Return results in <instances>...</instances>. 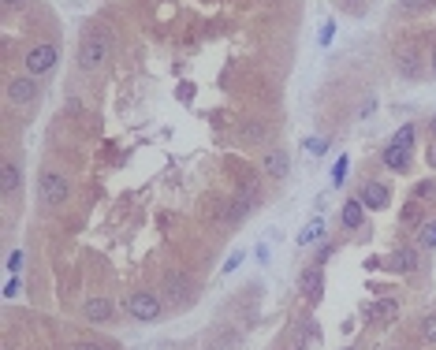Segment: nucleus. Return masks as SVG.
I'll return each instance as SVG.
<instances>
[{"mask_svg":"<svg viewBox=\"0 0 436 350\" xmlns=\"http://www.w3.org/2000/svg\"><path fill=\"white\" fill-rule=\"evenodd\" d=\"M108 60H112V38H108V30L105 26H90L79 38V68L86 71V75H94Z\"/></svg>","mask_w":436,"mask_h":350,"instance_id":"1","label":"nucleus"},{"mask_svg":"<svg viewBox=\"0 0 436 350\" xmlns=\"http://www.w3.org/2000/svg\"><path fill=\"white\" fill-rule=\"evenodd\" d=\"M71 194V187H68V175L57 172V168H49V172H41V179H38V201L41 205H63Z\"/></svg>","mask_w":436,"mask_h":350,"instance_id":"2","label":"nucleus"},{"mask_svg":"<svg viewBox=\"0 0 436 350\" xmlns=\"http://www.w3.org/2000/svg\"><path fill=\"white\" fill-rule=\"evenodd\" d=\"M161 309H164V302H161V294H153V291H135V294H127V313H131L135 320H157L161 317Z\"/></svg>","mask_w":436,"mask_h":350,"instance_id":"3","label":"nucleus"},{"mask_svg":"<svg viewBox=\"0 0 436 350\" xmlns=\"http://www.w3.org/2000/svg\"><path fill=\"white\" fill-rule=\"evenodd\" d=\"M57 60H60V49L52 41H45V45H34L30 52L23 56V63H26V75H45V71H52L57 68Z\"/></svg>","mask_w":436,"mask_h":350,"instance_id":"4","label":"nucleus"},{"mask_svg":"<svg viewBox=\"0 0 436 350\" xmlns=\"http://www.w3.org/2000/svg\"><path fill=\"white\" fill-rule=\"evenodd\" d=\"M38 97H41V86H38V79L34 75H19V79L8 82V101H12V105L26 108V105H34Z\"/></svg>","mask_w":436,"mask_h":350,"instance_id":"5","label":"nucleus"},{"mask_svg":"<svg viewBox=\"0 0 436 350\" xmlns=\"http://www.w3.org/2000/svg\"><path fill=\"white\" fill-rule=\"evenodd\" d=\"M299 294H302L306 302H317L321 294H324V269H321V261L310 265V269H302V276H299Z\"/></svg>","mask_w":436,"mask_h":350,"instance_id":"6","label":"nucleus"},{"mask_svg":"<svg viewBox=\"0 0 436 350\" xmlns=\"http://www.w3.org/2000/svg\"><path fill=\"white\" fill-rule=\"evenodd\" d=\"M82 317H86L90 325H108V320L116 317V302H108V298H86Z\"/></svg>","mask_w":436,"mask_h":350,"instance_id":"7","label":"nucleus"},{"mask_svg":"<svg viewBox=\"0 0 436 350\" xmlns=\"http://www.w3.org/2000/svg\"><path fill=\"white\" fill-rule=\"evenodd\" d=\"M422 265V250L417 246H399V250L388 257V269L392 272H414Z\"/></svg>","mask_w":436,"mask_h":350,"instance_id":"8","label":"nucleus"},{"mask_svg":"<svg viewBox=\"0 0 436 350\" xmlns=\"http://www.w3.org/2000/svg\"><path fill=\"white\" fill-rule=\"evenodd\" d=\"M287 150H280V145H272V150L265 153V161H261V172L268 175V179H284L287 175Z\"/></svg>","mask_w":436,"mask_h":350,"instance_id":"9","label":"nucleus"},{"mask_svg":"<svg viewBox=\"0 0 436 350\" xmlns=\"http://www.w3.org/2000/svg\"><path fill=\"white\" fill-rule=\"evenodd\" d=\"M361 201H366V209H384L392 194H388V187L380 179H369L366 187H361Z\"/></svg>","mask_w":436,"mask_h":350,"instance_id":"10","label":"nucleus"},{"mask_svg":"<svg viewBox=\"0 0 436 350\" xmlns=\"http://www.w3.org/2000/svg\"><path fill=\"white\" fill-rule=\"evenodd\" d=\"M164 291H168V298H172V306H187V302H190V283L187 280H183V276H168V280H164Z\"/></svg>","mask_w":436,"mask_h":350,"instance_id":"11","label":"nucleus"},{"mask_svg":"<svg viewBox=\"0 0 436 350\" xmlns=\"http://www.w3.org/2000/svg\"><path fill=\"white\" fill-rule=\"evenodd\" d=\"M380 161H384V168H392V172H406V168H410V150H399V145H384Z\"/></svg>","mask_w":436,"mask_h":350,"instance_id":"12","label":"nucleus"},{"mask_svg":"<svg viewBox=\"0 0 436 350\" xmlns=\"http://www.w3.org/2000/svg\"><path fill=\"white\" fill-rule=\"evenodd\" d=\"M343 227H347V231H355V227H361V220H366V201L361 198H350L347 205H343Z\"/></svg>","mask_w":436,"mask_h":350,"instance_id":"13","label":"nucleus"},{"mask_svg":"<svg viewBox=\"0 0 436 350\" xmlns=\"http://www.w3.org/2000/svg\"><path fill=\"white\" fill-rule=\"evenodd\" d=\"M369 317L377 320V325H392V320L399 317V298H392V294H388V298H380L373 309H369Z\"/></svg>","mask_w":436,"mask_h":350,"instance_id":"14","label":"nucleus"},{"mask_svg":"<svg viewBox=\"0 0 436 350\" xmlns=\"http://www.w3.org/2000/svg\"><path fill=\"white\" fill-rule=\"evenodd\" d=\"M15 187H19V164L4 161V168H0V190H4V198L15 194Z\"/></svg>","mask_w":436,"mask_h":350,"instance_id":"15","label":"nucleus"},{"mask_svg":"<svg viewBox=\"0 0 436 350\" xmlns=\"http://www.w3.org/2000/svg\"><path fill=\"white\" fill-rule=\"evenodd\" d=\"M414 142H417V123H403L399 131L392 134V142L388 145H399V150H414Z\"/></svg>","mask_w":436,"mask_h":350,"instance_id":"16","label":"nucleus"},{"mask_svg":"<svg viewBox=\"0 0 436 350\" xmlns=\"http://www.w3.org/2000/svg\"><path fill=\"white\" fill-rule=\"evenodd\" d=\"M414 246H417V250H433V246H436V220H425V224L417 227Z\"/></svg>","mask_w":436,"mask_h":350,"instance_id":"17","label":"nucleus"},{"mask_svg":"<svg viewBox=\"0 0 436 350\" xmlns=\"http://www.w3.org/2000/svg\"><path fill=\"white\" fill-rule=\"evenodd\" d=\"M321 235H324V216L310 220V224L302 227V235H299V246H313V243H317Z\"/></svg>","mask_w":436,"mask_h":350,"instance_id":"18","label":"nucleus"},{"mask_svg":"<svg viewBox=\"0 0 436 350\" xmlns=\"http://www.w3.org/2000/svg\"><path fill=\"white\" fill-rule=\"evenodd\" d=\"M399 71H403L406 79H417V75H422V63H417V52H410V49H406V52H399Z\"/></svg>","mask_w":436,"mask_h":350,"instance_id":"19","label":"nucleus"},{"mask_svg":"<svg viewBox=\"0 0 436 350\" xmlns=\"http://www.w3.org/2000/svg\"><path fill=\"white\" fill-rule=\"evenodd\" d=\"M433 198H436V179H425L410 190V205H422V201H433Z\"/></svg>","mask_w":436,"mask_h":350,"instance_id":"20","label":"nucleus"},{"mask_svg":"<svg viewBox=\"0 0 436 350\" xmlns=\"http://www.w3.org/2000/svg\"><path fill=\"white\" fill-rule=\"evenodd\" d=\"M4 269L12 272V276H19V272L26 269V250H12V254H8V265H4Z\"/></svg>","mask_w":436,"mask_h":350,"instance_id":"21","label":"nucleus"},{"mask_svg":"<svg viewBox=\"0 0 436 350\" xmlns=\"http://www.w3.org/2000/svg\"><path fill=\"white\" fill-rule=\"evenodd\" d=\"M422 339H425V343H433V347H436V309H433L429 317L422 320Z\"/></svg>","mask_w":436,"mask_h":350,"instance_id":"22","label":"nucleus"},{"mask_svg":"<svg viewBox=\"0 0 436 350\" xmlns=\"http://www.w3.org/2000/svg\"><path fill=\"white\" fill-rule=\"evenodd\" d=\"M306 150H310L313 156H321L324 150H328V138H310V142H306Z\"/></svg>","mask_w":436,"mask_h":350,"instance_id":"23","label":"nucleus"},{"mask_svg":"<svg viewBox=\"0 0 436 350\" xmlns=\"http://www.w3.org/2000/svg\"><path fill=\"white\" fill-rule=\"evenodd\" d=\"M19 291H23L19 276H12V280H8V287H4V298H19Z\"/></svg>","mask_w":436,"mask_h":350,"instance_id":"24","label":"nucleus"},{"mask_svg":"<svg viewBox=\"0 0 436 350\" xmlns=\"http://www.w3.org/2000/svg\"><path fill=\"white\" fill-rule=\"evenodd\" d=\"M343 179H347V156H343V161L336 164V172H332V183H336V187H339Z\"/></svg>","mask_w":436,"mask_h":350,"instance_id":"25","label":"nucleus"},{"mask_svg":"<svg viewBox=\"0 0 436 350\" xmlns=\"http://www.w3.org/2000/svg\"><path fill=\"white\" fill-rule=\"evenodd\" d=\"M71 350H105V347H101V343H94V339H82V343H75Z\"/></svg>","mask_w":436,"mask_h":350,"instance_id":"26","label":"nucleus"},{"mask_svg":"<svg viewBox=\"0 0 436 350\" xmlns=\"http://www.w3.org/2000/svg\"><path fill=\"white\" fill-rule=\"evenodd\" d=\"M399 4H403L406 12H417V8H425V4H429V0H399Z\"/></svg>","mask_w":436,"mask_h":350,"instance_id":"27","label":"nucleus"},{"mask_svg":"<svg viewBox=\"0 0 436 350\" xmlns=\"http://www.w3.org/2000/svg\"><path fill=\"white\" fill-rule=\"evenodd\" d=\"M239 261H243V254H231V257H228V265H224V272H231V269H235Z\"/></svg>","mask_w":436,"mask_h":350,"instance_id":"28","label":"nucleus"},{"mask_svg":"<svg viewBox=\"0 0 436 350\" xmlns=\"http://www.w3.org/2000/svg\"><path fill=\"white\" fill-rule=\"evenodd\" d=\"M332 41V23H324V30H321V45H328Z\"/></svg>","mask_w":436,"mask_h":350,"instance_id":"29","label":"nucleus"},{"mask_svg":"<svg viewBox=\"0 0 436 350\" xmlns=\"http://www.w3.org/2000/svg\"><path fill=\"white\" fill-rule=\"evenodd\" d=\"M429 134H436V116L429 119Z\"/></svg>","mask_w":436,"mask_h":350,"instance_id":"30","label":"nucleus"},{"mask_svg":"<svg viewBox=\"0 0 436 350\" xmlns=\"http://www.w3.org/2000/svg\"><path fill=\"white\" fill-rule=\"evenodd\" d=\"M429 164H433V168H436V145H433V153H429Z\"/></svg>","mask_w":436,"mask_h":350,"instance_id":"31","label":"nucleus"},{"mask_svg":"<svg viewBox=\"0 0 436 350\" xmlns=\"http://www.w3.org/2000/svg\"><path fill=\"white\" fill-rule=\"evenodd\" d=\"M15 4H23V0H4V8H15Z\"/></svg>","mask_w":436,"mask_h":350,"instance_id":"32","label":"nucleus"},{"mask_svg":"<svg viewBox=\"0 0 436 350\" xmlns=\"http://www.w3.org/2000/svg\"><path fill=\"white\" fill-rule=\"evenodd\" d=\"M429 68H433V71H436V49H433V60H429Z\"/></svg>","mask_w":436,"mask_h":350,"instance_id":"33","label":"nucleus"},{"mask_svg":"<svg viewBox=\"0 0 436 350\" xmlns=\"http://www.w3.org/2000/svg\"><path fill=\"white\" fill-rule=\"evenodd\" d=\"M399 350H410V347H399Z\"/></svg>","mask_w":436,"mask_h":350,"instance_id":"34","label":"nucleus"},{"mask_svg":"<svg viewBox=\"0 0 436 350\" xmlns=\"http://www.w3.org/2000/svg\"><path fill=\"white\" fill-rule=\"evenodd\" d=\"M350 4H358V0H350Z\"/></svg>","mask_w":436,"mask_h":350,"instance_id":"35","label":"nucleus"}]
</instances>
